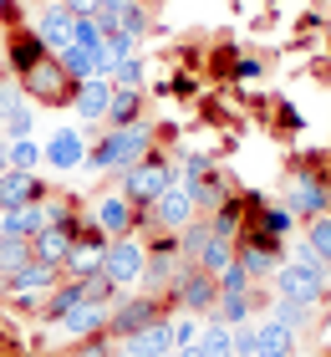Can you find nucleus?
<instances>
[{"label":"nucleus","mask_w":331,"mask_h":357,"mask_svg":"<svg viewBox=\"0 0 331 357\" xmlns=\"http://www.w3.org/2000/svg\"><path fill=\"white\" fill-rule=\"evenodd\" d=\"M148 149H153V128L138 118V123H128V128H112L97 149H87V169H97V174H123V169L138 164Z\"/></svg>","instance_id":"nucleus-1"},{"label":"nucleus","mask_w":331,"mask_h":357,"mask_svg":"<svg viewBox=\"0 0 331 357\" xmlns=\"http://www.w3.org/2000/svg\"><path fill=\"white\" fill-rule=\"evenodd\" d=\"M174 184H178V178H174V164H169L163 149H148L132 169H123V199L138 204V209H148L163 189H174Z\"/></svg>","instance_id":"nucleus-2"},{"label":"nucleus","mask_w":331,"mask_h":357,"mask_svg":"<svg viewBox=\"0 0 331 357\" xmlns=\"http://www.w3.org/2000/svg\"><path fill=\"white\" fill-rule=\"evenodd\" d=\"M163 306H184V312H194V317H214V306H220V275H209L204 266L184 261L178 275L169 281V301Z\"/></svg>","instance_id":"nucleus-3"},{"label":"nucleus","mask_w":331,"mask_h":357,"mask_svg":"<svg viewBox=\"0 0 331 357\" xmlns=\"http://www.w3.org/2000/svg\"><path fill=\"white\" fill-rule=\"evenodd\" d=\"M21 97H36L41 107H61L77 97V82L66 77L61 56H41L31 72H21Z\"/></svg>","instance_id":"nucleus-4"},{"label":"nucleus","mask_w":331,"mask_h":357,"mask_svg":"<svg viewBox=\"0 0 331 357\" xmlns=\"http://www.w3.org/2000/svg\"><path fill=\"white\" fill-rule=\"evenodd\" d=\"M280 255H286V240L265 235V230H245L235 240V261L250 271V281H265V275L280 271Z\"/></svg>","instance_id":"nucleus-5"},{"label":"nucleus","mask_w":331,"mask_h":357,"mask_svg":"<svg viewBox=\"0 0 331 357\" xmlns=\"http://www.w3.org/2000/svg\"><path fill=\"white\" fill-rule=\"evenodd\" d=\"M275 296L280 301H301V306H321L326 301V271H311V266H280L275 275Z\"/></svg>","instance_id":"nucleus-6"},{"label":"nucleus","mask_w":331,"mask_h":357,"mask_svg":"<svg viewBox=\"0 0 331 357\" xmlns=\"http://www.w3.org/2000/svg\"><path fill=\"white\" fill-rule=\"evenodd\" d=\"M143 261H148V250H143L132 235L107 240V250H102V275L123 291V286H132V281H143Z\"/></svg>","instance_id":"nucleus-7"},{"label":"nucleus","mask_w":331,"mask_h":357,"mask_svg":"<svg viewBox=\"0 0 331 357\" xmlns=\"http://www.w3.org/2000/svg\"><path fill=\"white\" fill-rule=\"evenodd\" d=\"M194 209H199V204L189 199V189H184V184H174V189H163L158 199L143 209V225H153V230H169V235H178V230H184V225L194 220Z\"/></svg>","instance_id":"nucleus-8"},{"label":"nucleus","mask_w":331,"mask_h":357,"mask_svg":"<svg viewBox=\"0 0 331 357\" xmlns=\"http://www.w3.org/2000/svg\"><path fill=\"white\" fill-rule=\"evenodd\" d=\"M178 261H184V250H178V235L158 230L153 250H148V261H143V281H148V296H158V291H169V281L178 275Z\"/></svg>","instance_id":"nucleus-9"},{"label":"nucleus","mask_w":331,"mask_h":357,"mask_svg":"<svg viewBox=\"0 0 331 357\" xmlns=\"http://www.w3.org/2000/svg\"><path fill=\"white\" fill-rule=\"evenodd\" d=\"M169 317V306H163L158 296H128L118 306H107V332L112 337H132L138 327H148V321Z\"/></svg>","instance_id":"nucleus-10"},{"label":"nucleus","mask_w":331,"mask_h":357,"mask_svg":"<svg viewBox=\"0 0 331 357\" xmlns=\"http://www.w3.org/2000/svg\"><path fill=\"white\" fill-rule=\"evenodd\" d=\"M286 209L295 220H316V215H331V189L321 174H295L291 178V194H286Z\"/></svg>","instance_id":"nucleus-11"},{"label":"nucleus","mask_w":331,"mask_h":357,"mask_svg":"<svg viewBox=\"0 0 331 357\" xmlns=\"http://www.w3.org/2000/svg\"><path fill=\"white\" fill-rule=\"evenodd\" d=\"M36 36L46 41V52L52 56H61L66 46H77V15H72V6H46L41 15H36Z\"/></svg>","instance_id":"nucleus-12"},{"label":"nucleus","mask_w":331,"mask_h":357,"mask_svg":"<svg viewBox=\"0 0 331 357\" xmlns=\"http://www.w3.org/2000/svg\"><path fill=\"white\" fill-rule=\"evenodd\" d=\"M132 357H174L178 352V337H174V317H158L148 321V327H138L132 337H123Z\"/></svg>","instance_id":"nucleus-13"},{"label":"nucleus","mask_w":331,"mask_h":357,"mask_svg":"<svg viewBox=\"0 0 331 357\" xmlns=\"http://www.w3.org/2000/svg\"><path fill=\"white\" fill-rule=\"evenodd\" d=\"M92 225H97V230H102V235L123 240V235H132V225H143V209H138V204H128L123 194H107V199L97 204Z\"/></svg>","instance_id":"nucleus-14"},{"label":"nucleus","mask_w":331,"mask_h":357,"mask_svg":"<svg viewBox=\"0 0 331 357\" xmlns=\"http://www.w3.org/2000/svg\"><path fill=\"white\" fill-rule=\"evenodd\" d=\"M77 235H82V220H66V225H46V230H41L36 240H31V255H36V261H52V266H61L66 255H72Z\"/></svg>","instance_id":"nucleus-15"},{"label":"nucleus","mask_w":331,"mask_h":357,"mask_svg":"<svg viewBox=\"0 0 331 357\" xmlns=\"http://www.w3.org/2000/svg\"><path fill=\"white\" fill-rule=\"evenodd\" d=\"M0 235H21V240H36L46 225H52V204L46 199H31V204H21V209H0Z\"/></svg>","instance_id":"nucleus-16"},{"label":"nucleus","mask_w":331,"mask_h":357,"mask_svg":"<svg viewBox=\"0 0 331 357\" xmlns=\"http://www.w3.org/2000/svg\"><path fill=\"white\" fill-rule=\"evenodd\" d=\"M41 56H52V52H46V41L36 36V26H31V31H26V26H15V31H10V41H6V61H10V72L21 77V72L36 67Z\"/></svg>","instance_id":"nucleus-17"},{"label":"nucleus","mask_w":331,"mask_h":357,"mask_svg":"<svg viewBox=\"0 0 331 357\" xmlns=\"http://www.w3.org/2000/svg\"><path fill=\"white\" fill-rule=\"evenodd\" d=\"M31 199H46V184L26 169H6L0 174V209H21Z\"/></svg>","instance_id":"nucleus-18"},{"label":"nucleus","mask_w":331,"mask_h":357,"mask_svg":"<svg viewBox=\"0 0 331 357\" xmlns=\"http://www.w3.org/2000/svg\"><path fill=\"white\" fill-rule=\"evenodd\" d=\"M107 102H112V82H107V77H87V82H77L72 107L82 112V123H102L107 118Z\"/></svg>","instance_id":"nucleus-19"},{"label":"nucleus","mask_w":331,"mask_h":357,"mask_svg":"<svg viewBox=\"0 0 331 357\" xmlns=\"http://www.w3.org/2000/svg\"><path fill=\"white\" fill-rule=\"evenodd\" d=\"M46 164L52 169H77V164H87V138L77 133V128H61V133H52V143H46Z\"/></svg>","instance_id":"nucleus-20"},{"label":"nucleus","mask_w":331,"mask_h":357,"mask_svg":"<svg viewBox=\"0 0 331 357\" xmlns=\"http://www.w3.org/2000/svg\"><path fill=\"white\" fill-rule=\"evenodd\" d=\"M61 327L72 337H102L107 332V306L102 301H77L72 312L61 317Z\"/></svg>","instance_id":"nucleus-21"},{"label":"nucleus","mask_w":331,"mask_h":357,"mask_svg":"<svg viewBox=\"0 0 331 357\" xmlns=\"http://www.w3.org/2000/svg\"><path fill=\"white\" fill-rule=\"evenodd\" d=\"M56 281H61V266H52V261H31L26 271H15L10 281H6V291L26 296V291H52Z\"/></svg>","instance_id":"nucleus-22"},{"label":"nucleus","mask_w":331,"mask_h":357,"mask_svg":"<svg viewBox=\"0 0 331 357\" xmlns=\"http://www.w3.org/2000/svg\"><path fill=\"white\" fill-rule=\"evenodd\" d=\"M0 138H31V107L21 102V92L0 87Z\"/></svg>","instance_id":"nucleus-23"},{"label":"nucleus","mask_w":331,"mask_h":357,"mask_svg":"<svg viewBox=\"0 0 331 357\" xmlns=\"http://www.w3.org/2000/svg\"><path fill=\"white\" fill-rule=\"evenodd\" d=\"M295 352V332L280 327V321L270 317L265 327H255V357H291Z\"/></svg>","instance_id":"nucleus-24"},{"label":"nucleus","mask_w":331,"mask_h":357,"mask_svg":"<svg viewBox=\"0 0 331 357\" xmlns=\"http://www.w3.org/2000/svg\"><path fill=\"white\" fill-rule=\"evenodd\" d=\"M240 225H245V194H229L220 209H209V230L220 240H240Z\"/></svg>","instance_id":"nucleus-25"},{"label":"nucleus","mask_w":331,"mask_h":357,"mask_svg":"<svg viewBox=\"0 0 331 357\" xmlns=\"http://www.w3.org/2000/svg\"><path fill=\"white\" fill-rule=\"evenodd\" d=\"M61 67L72 82H87V77H102V52L97 46H66L61 52Z\"/></svg>","instance_id":"nucleus-26"},{"label":"nucleus","mask_w":331,"mask_h":357,"mask_svg":"<svg viewBox=\"0 0 331 357\" xmlns=\"http://www.w3.org/2000/svg\"><path fill=\"white\" fill-rule=\"evenodd\" d=\"M204 357H235V327H224V321H204V327H199V342H194Z\"/></svg>","instance_id":"nucleus-27"},{"label":"nucleus","mask_w":331,"mask_h":357,"mask_svg":"<svg viewBox=\"0 0 331 357\" xmlns=\"http://www.w3.org/2000/svg\"><path fill=\"white\" fill-rule=\"evenodd\" d=\"M138 112H143V87H112V102H107V123L112 128L138 123Z\"/></svg>","instance_id":"nucleus-28"},{"label":"nucleus","mask_w":331,"mask_h":357,"mask_svg":"<svg viewBox=\"0 0 331 357\" xmlns=\"http://www.w3.org/2000/svg\"><path fill=\"white\" fill-rule=\"evenodd\" d=\"M184 189H189V199H194V204H204V209H220V204L229 199V189L220 184V174H214V169H209V174H199V178H184Z\"/></svg>","instance_id":"nucleus-29"},{"label":"nucleus","mask_w":331,"mask_h":357,"mask_svg":"<svg viewBox=\"0 0 331 357\" xmlns=\"http://www.w3.org/2000/svg\"><path fill=\"white\" fill-rule=\"evenodd\" d=\"M255 306H270V301H260V291H250V296H220V306H214V321L240 327V321H250Z\"/></svg>","instance_id":"nucleus-30"},{"label":"nucleus","mask_w":331,"mask_h":357,"mask_svg":"<svg viewBox=\"0 0 331 357\" xmlns=\"http://www.w3.org/2000/svg\"><path fill=\"white\" fill-rule=\"evenodd\" d=\"M31 261H36V255H31V240H21V235H0V275H10L15 271H26Z\"/></svg>","instance_id":"nucleus-31"},{"label":"nucleus","mask_w":331,"mask_h":357,"mask_svg":"<svg viewBox=\"0 0 331 357\" xmlns=\"http://www.w3.org/2000/svg\"><path fill=\"white\" fill-rule=\"evenodd\" d=\"M194 266H204L209 275H220L224 266H235V240H220V235H209V245L199 250V261Z\"/></svg>","instance_id":"nucleus-32"},{"label":"nucleus","mask_w":331,"mask_h":357,"mask_svg":"<svg viewBox=\"0 0 331 357\" xmlns=\"http://www.w3.org/2000/svg\"><path fill=\"white\" fill-rule=\"evenodd\" d=\"M209 235H214V230H209V220H199V215L184 225V230H178V250H184V261H199V250L209 245Z\"/></svg>","instance_id":"nucleus-33"},{"label":"nucleus","mask_w":331,"mask_h":357,"mask_svg":"<svg viewBox=\"0 0 331 357\" xmlns=\"http://www.w3.org/2000/svg\"><path fill=\"white\" fill-rule=\"evenodd\" d=\"M77 301H87V296H82V281H72V286H56V291H52V301L41 306V317H46V321H61V317L72 312Z\"/></svg>","instance_id":"nucleus-34"},{"label":"nucleus","mask_w":331,"mask_h":357,"mask_svg":"<svg viewBox=\"0 0 331 357\" xmlns=\"http://www.w3.org/2000/svg\"><path fill=\"white\" fill-rule=\"evenodd\" d=\"M311 312H316V306H301V301H270V317L280 321V327H291V332H301L306 321H311Z\"/></svg>","instance_id":"nucleus-35"},{"label":"nucleus","mask_w":331,"mask_h":357,"mask_svg":"<svg viewBox=\"0 0 331 357\" xmlns=\"http://www.w3.org/2000/svg\"><path fill=\"white\" fill-rule=\"evenodd\" d=\"M306 245L321 255V261L331 266V215H316V220H306Z\"/></svg>","instance_id":"nucleus-36"},{"label":"nucleus","mask_w":331,"mask_h":357,"mask_svg":"<svg viewBox=\"0 0 331 357\" xmlns=\"http://www.w3.org/2000/svg\"><path fill=\"white\" fill-rule=\"evenodd\" d=\"M250 291H255V281H250V271H245L240 261L220 271V296H250Z\"/></svg>","instance_id":"nucleus-37"},{"label":"nucleus","mask_w":331,"mask_h":357,"mask_svg":"<svg viewBox=\"0 0 331 357\" xmlns=\"http://www.w3.org/2000/svg\"><path fill=\"white\" fill-rule=\"evenodd\" d=\"M112 21H118V31H123V36H132V41H138L143 31H148V15H143L138 0H128L123 10H112Z\"/></svg>","instance_id":"nucleus-38"},{"label":"nucleus","mask_w":331,"mask_h":357,"mask_svg":"<svg viewBox=\"0 0 331 357\" xmlns=\"http://www.w3.org/2000/svg\"><path fill=\"white\" fill-rule=\"evenodd\" d=\"M36 164H41V143H31V138H10V169L36 174Z\"/></svg>","instance_id":"nucleus-39"},{"label":"nucleus","mask_w":331,"mask_h":357,"mask_svg":"<svg viewBox=\"0 0 331 357\" xmlns=\"http://www.w3.org/2000/svg\"><path fill=\"white\" fill-rule=\"evenodd\" d=\"M112 87H143V61L138 56H123L112 67Z\"/></svg>","instance_id":"nucleus-40"},{"label":"nucleus","mask_w":331,"mask_h":357,"mask_svg":"<svg viewBox=\"0 0 331 357\" xmlns=\"http://www.w3.org/2000/svg\"><path fill=\"white\" fill-rule=\"evenodd\" d=\"M112 291H118V286H112L107 281V275H87V281H82V296H87V301H112Z\"/></svg>","instance_id":"nucleus-41"},{"label":"nucleus","mask_w":331,"mask_h":357,"mask_svg":"<svg viewBox=\"0 0 331 357\" xmlns=\"http://www.w3.org/2000/svg\"><path fill=\"white\" fill-rule=\"evenodd\" d=\"M291 261H295V266H311V271H326V261L306 245V240H295V245H291Z\"/></svg>","instance_id":"nucleus-42"},{"label":"nucleus","mask_w":331,"mask_h":357,"mask_svg":"<svg viewBox=\"0 0 331 357\" xmlns=\"http://www.w3.org/2000/svg\"><path fill=\"white\" fill-rule=\"evenodd\" d=\"M235 357H255V327H250V321L235 327Z\"/></svg>","instance_id":"nucleus-43"},{"label":"nucleus","mask_w":331,"mask_h":357,"mask_svg":"<svg viewBox=\"0 0 331 357\" xmlns=\"http://www.w3.org/2000/svg\"><path fill=\"white\" fill-rule=\"evenodd\" d=\"M174 337H178V347H194L199 342V321L194 317H178L174 321Z\"/></svg>","instance_id":"nucleus-44"},{"label":"nucleus","mask_w":331,"mask_h":357,"mask_svg":"<svg viewBox=\"0 0 331 357\" xmlns=\"http://www.w3.org/2000/svg\"><path fill=\"white\" fill-rule=\"evenodd\" d=\"M235 77H240V82H255V77H260V61H255V56H240V61H235Z\"/></svg>","instance_id":"nucleus-45"},{"label":"nucleus","mask_w":331,"mask_h":357,"mask_svg":"<svg viewBox=\"0 0 331 357\" xmlns=\"http://www.w3.org/2000/svg\"><path fill=\"white\" fill-rule=\"evenodd\" d=\"M72 15H102V0H66Z\"/></svg>","instance_id":"nucleus-46"},{"label":"nucleus","mask_w":331,"mask_h":357,"mask_svg":"<svg viewBox=\"0 0 331 357\" xmlns=\"http://www.w3.org/2000/svg\"><path fill=\"white\" fill-rule=\"evenodd\" d=\"M10 169V138H0V174Z\"/></svg>","instance_id":"nucleus-47"},{"label":"nucleus","mask_w":331,"mask_h":357,"mask_svg":"<svg viewBox=\"0 0 331 357\" xmlns=\"http://www.w3.org/2000/svg\"><path fill=\"white\" fill-rule=\"evenodd\" d=\"M174 357H204V352H199V347H178Z\"/></svg>","instance_id":"nucleus-48"},{"label":"nucleus","mask_w":331,"mask_h":357,"mask_svg":"<svg viewBox=\"0 0 331 357\" xmlns=\"http://www.w3.org/2000/svg\"><path fill=\"white\" fill-rule=\"evenodd\" d=\"M128 6V0H102V10H123Z\"/></svg>","instance_id":"nucleus-49"},{"label":"nucleus","mask_w":331,"mask_h":357,"mask_svg":"<svg viewBox=\"0 0 331 357\" xmlns=\"http://www.w3.org/2000/svg\"><path fill=\"white\" fill-rule=\"evenodd\" d=\"M107 357H132V352H128V347H118V352H107Z\"/></svg>","instance_id":"nucleus-50"},{"label":"nucleus","mask_w":331,"mask_h":357,"mask_svg":"<svg viewBox=\"0 0 331 357\" xmlns=\"http://www.w3.org/2000/svg\"><path fill=\"white\" fill-rule=\"evenodd\" d=\"M0 286H6V275H0Z\"/></svg>","instance_id":"nucleus-51"},{"label":"nucleus","mask_w":331,"mask_h":357,"mask_svg":"<svg viewBox=\"0 0 331 357\" xmlns=\"http://www.w3.org/2000/svg\"><path fill=\"white\" fill-rule=\"evenodd\" d=\"M56 6H66V0H56Z\"/></svg>","instance_id":"nucleus-52"},{"label":"nucleus","mask_w":331,"mask_h":357,"mask_svg":"<svg viewBox=\"0 0 331 357\" xmlns=\"http://www.w3.org/2000/svg\"><path fill=\"white\" fill-rule=\"evenodd\" d=\"M321 357H331V352H321Z\"/></svg>","instance_id":"nucleus-53"}]
</instances>
